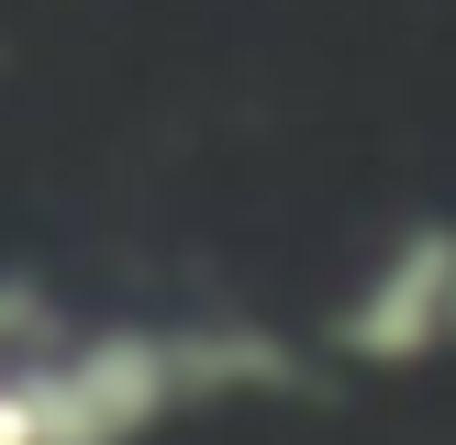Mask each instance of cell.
<instances>
[{
  "instance_id": "6da1fadb",
  "label": "cell",
  "mask_w": 456,
  "mask_h": 445,
  "mask_svg": "<svg viewBox=\"0 0 456 445\" xmlns=\"http://www.w3.org/2000/svg\"><path fill=\"white\" fill-rule=\"evenodd\" d=\"M223 378H279L267 345H178V334H78L45 289L0 279V445H134Z\"/></svg>"
},
{
  "instance_id": "7a4b0ae2",
  "label": "cell",
  "mask_w": 456,
  "mask_h": 445,
  "mask_svg": "<svg viewBox=\"0 0 456 445\" xmlns=\"http://www.w3.org/2000/svg\"><path fill=\"white\" fill-rule=\"evenodd\" d=\"M334 345L368 356V368H401V356L456 345V222H423V234H401L390 256L368 267V289L346 301Z\"/></svg>"
}]
</instances>
